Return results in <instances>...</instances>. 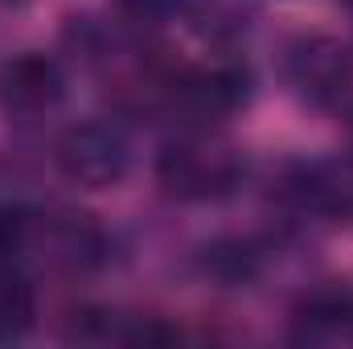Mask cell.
<instances>
[{"label": "cell", "instance_id": "3", "mask_svg": "<svg viewBox=\"0 0 353 349\" xmlns=\"http://www.w3.org/2000/svg\"><path fill=\"white\" fill-rule=\"evenodd\" d=\"M161 90L193 128H210L214 119H226L251 99V70L234 58H214V62L165 74Z\"/></svg>", "mask_w": 353, "mask_h": 349}, {"label": "cell", "instance_id": "7", "mask_svg": "<svg viewBox=\"0 0 353 349\" xmlns=\"http://www.w3.org/2000/svg\"><path fill=\"white\" fill-rule=\"evenodd\" d=\"M296 325H300V337H308V341L353 333V292H341V288L312 292L296 308Z\"/></svg>", "mask_w": 353, "mask_h": 349}, {"label": "cell", "instance_id": "9", "mask_svg": "<svg viewBox=\"0 0 353 349\" xmlns=\"http://www.w3.org/2000/svg\"><path fill=\"white\" fill-rule=\"evenodd\" d=\"M119 17L136 29H157L165 21H173L176 12L185 8V0H115Z\"/></svg>", "mask_w": 353, "mask_h": 349}, {"label": "cell", "instance_id": "1", "mask_svg": "<svg viewBox=\"0 0 353 349\" xmlns=\"http://www.w3.org/2000/svg\"><path fill=\"white\" fill-rule=\"evenodd\" d=\"M157 181L176 201H222L243 189L247 157L210 128H189L157 157Z\"/></svg>", "mask_w": 353, "mask_h": 349}, {"label": "cell", "instance_id": "6", "mask_svg": "<svg viewBox=\"0 0 353 349\" xmlns=\"http://www.w3.org/2000/svg\"><path fill=\"white\" fill-rule=\"evenodd\" d=\"M66 99V70L46 50H21L0 66V115L17 123L46 119Z\"/></svg>", "mask_w": 353, "mask_h": 349}, {"label": "cell", "instance_id": "5", "mask_svg": "<svg viewBox=\"0 0 353 349\" xmlns=\"http://www.w3.org/2000/svg\"><path fill=\"white\" fill-rule=\"evenodd\" d=\"M279 197L312 222L353 226V157H312L288 165Z\"/></svg>", "mask_w": 353, "mask_h": 349}, {"label": "cell", "instance_id": "2", "mask_svg": "<svg viewBox=\"0 0 353 349\" xmlns=\"http://www.w3.org/2000/svg\"><path fill=\"white\" fill-rule=\"evenodd\" d=\"M54 165L70 185L111 189L132 169V140L111 119H83L54 140Z\"/></svg>", "mask_w": 353, "mask_h": 349}, {"label": "cell", "instance_id": "8", "mask_svg": "<svg viewBox=\"0 0 353 349\" xmlns=\"http://www.w3.org/2000/svg\"><path fill=\"white\" fill-rule=\"evenodd\" d=\"M33 325V283L25 263L0 259V337H21Z\"/></svg>", "mask_w": 353, "mask_h": 349}, {"label": "cell", "instance_id": "4", "mask_svg": "<svg viewBox=\"0 0 353 349\" xmlns=\"http://www.w3.org/2000/svg\"><path fill=\"white\" fill-rule=\"evenodd\" d=\"M283 83L312 107L353 99V50L325 33H300L283 46Z\"/></svg>", "mask_w": 353, "mask_h": 349}]
</instances>
